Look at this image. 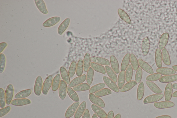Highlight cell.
<instances>
[{
  "label": "cell",
  "mask_w": 177,
  "mask_h": 118,
  "mask_svg": "<svg viewBox=\"0 0 177 118\" xmlns=\"http://www.w3.org/2000/svg\"><path fill=\"white\" fill-rule=\"evenodd\" d=\"M164 96L163 94H162L151 95L146 97L144 100L143 103L145 104L155 103L160 101L163 98Z\"/></svg>",
  "instance_id": "6da1fadb"
},
{
  "label": "cell",
  "mask_w": 177,
  "mask_h": 118,
  "mask_svg": "<svg viewBox=\"0 0 177 118\" xmlns=\"http://www.w3.org/2000/svg\"><path fill=\"white\" fill-rule=\"evenodd\" d=\"M103 79L104 83L110 89L112 90L116 93H118L120 92V89H119L117 85L116 84L115 82L112 81V79L106 76H103Z\"/></svg>",
  "instance_id": "7a4b0ae2"
},
{
  "label": "cell",
  "mask_w": 177,
  "mask_h": 118,
  "mask_svg": "<svg viewBox=\"0 0 177 118\" xmlns=\"http://www.w3.org/2000/svg\"><path fill=\"white\" fill-rule=\"evenodd\" d=\"M14 89L12 85H9L5 91L6 102L8 105L11 104L14 95Z\"/></svg>",
  "instance_id": "3957f363"
},
{
  "label": "cell",
  "mask_w": 177,
  "mask_h": 118,
  "mask_svg": "<svg viewBox=\"0 0 177 118\" xmlns=\"http://www.w3.org/2000/svg\"><path fill=\"white\" fill-rule=\"evenodd\" d=\"M43 87V80L41 76H38L36 78L34 86V92L36 95L39 96L41 94Z\"/></svg>",
  "instance_id": "277c9868"
},
{
  "label": "cell",
  "mask_w": 177,
  "mask_h": 118,
  "mask_svg": "<svg viewBox=\"0 0 177 118\" xmlns=\"http://www.w3.org/2000/svg\"><path fill=\"white\" fill-rule=\"evenodd\" d=\"M53 82V77L52 75L48 76L46 78L43 85L42 92L44 95H47L49 90L52 86Z\"/></svg>",
  "instance_id": "5b68a950"
},
{
  "label": "cell",
  "mask_w": 177,
  "mask_h": 118,
  "mask_svg": "<svg viewBox=\"0 0 177 118\" xmlns=\"http://www.w3.org/2000/svg\"><path fill=\"white\" fill-rule=\"evenodd\" d=\"M80 103L79 102H75L72 104L69 107L67 110L65 116L66 118H70L74 116L76 112L78 107H79Z\"/></svg>",
  "instance_id": "8992f818"
},
{
  "label": "cell",
  "mask_w": 177,
  "mask_h": 118,
  "mask_svg": "<svg viewBox=\"0 0 177 118\" xmlns=\"http://www.w3.org/2000/svg\"><path fill=\"white\" fill-rule=\"evenodd\" d=\"M89 98L90 101L95 105L101 108H104L105 107L104 103L102 99L92 94H90Z\"/></svg>",
  "instance_id": "52a82bcc"
},
{
  "label": "cell",
  "mask_w": 177,
  "mask_h": 118,
  "mask_svg": "<svg viewBox=\"0 0 177 118\" xmlns=\"http://www.w3.org/2000/svg\"><path fill=\"white\" fill-rule=\"evenodd\" d=\"M67 87L65 82L63 80H61L59 89V95L62 100H64L65 98Z\"/></svg>",
  "instance_id": "ba28073f"
},
{
  "label": "cell",
  "mask_w": 177,
  "mask_h": 118,
  "mask_svg": "<svg viewBox=\"0 0 177 118\" xmlns=\"http://www.w3.org/2000/svg\"><path fill=\"white\" fill-rule=\"evenodd\" d=\"M175 103L170 101H162L154 103V107L159 109L172 108L175 107Z\"/></svg>",
  "instance_id": "9c48e42d"
},
{
  "label": "cell",
  "mask_w": 177,
  "mask_h": 118,
  "mask_svg": "<svg viewBox=\"0 0 177 118\" xmlns=\"http://www.w3.org/2000/svg\"><path fill=\"white\" fill-rule=\"evenodd\" d=\"M150 47V40L147 37L144 38L142 42L141 50L142 53L144 56L147 55L149 54Z\"/></svg>",
  "instance_id": "30bf717a"
},
{
  "label": "cell",
  "mask_w": 177,
  "mask_h": 118,
  "mask_svg": "<svg viewBox=\"0 0 177 118\" xmlns=\"http://www.w3.org/2000/svg\"><path fill=\"white\" fill-rule=\"evenodd\" d=\"M138 61L139 66L141 69L151 75L153 74L154 73L152 67L146 62L144 61L141 59H139Z\"/></svg>",
  "instance_id": "8fae6325"
},
{
  "label": "cell",
  "mask_w": 177,
  "mask_h": 118,
  "mask_svg": "<svg viewBox=\"0 0 177 118\" xmlns=\"http://www.w3.org/2000/svg\"><path fill=\"white\" fill-rule=\"evenodd\" d=\"M86 79V76L84 74L80 76L75 78L70 82L68 86L70 87H74L77 85L82 84Z\"/></svg>",
  "instance_id": "7c38bea8"
},
{
  "label": "cell",
  "mask_w": 177,
  "mask_h": 118,
  "mask_svg": "<svg viewBox=\"0 0 177 118\" xmlns=\"http://www.w3.org/2000/svg\"><path fill=\"white\" fill-rule=\"evenodd\" d=\"M169 35L167 33H163L162 35L159 42V49L162 50L166 46L169 41Z\"/></svg>",
  "instance_id": "4fadbf2b"
},
{
  "label": "cell",
  "mask_w": 177,
  "mask_h": 118,
  "mask_svg": "<svg viewBox=\"0 0 177 118\" xmlns=\"http://www.w3.org/2000/svg\"><path fill=\"white\" fill-rule=\"evenodd\" d=\"M61 20L59 17H54L49 19L43 23V26L44 27H52L59 23Z\"/></svg>",
  "instance_id": "5bb4252c"
},
{
  "label": "cell",
  "mask_w": 177,
  "mask_h": 118,
  "mask_svg": "<svg viewBox=\"0 0 177 118\" xmlns=\"http://www.w3.org/2000/svg\"><path fill=\"white\" fill-rule=\"evenodd\" d=\"M91 107L93 111L97 116L100 118H106L107 114L103 109L95 104H92Z\"/></svg>",
  "instance_id": "9a60e30c"
},
{
  "label": "cell",
  "mask_w": 177,
  "mask_h": 118,
  "mask_svg": "<svg viewBox=\"0 0 177 118\" xmlns=\"http://www.w3.org/2000/svg\"><path fill=\"white\" fill-rule=\"evenodd\" d=\"M156 72L162 75L165 76L175 75L176 73V71L175 70L166 67L159 68L156 70Z\"/></svg>",
  "instance_id": "2e32d148"
},
{
  "label": "cell",
  "mask_w": 177,
  "mask_h": 118,
  "mask_svg": "<svg viewBox=\"0 0 177 118\" xmlns=\"http://www.w3.org/2000/svg\"><path fill=\"white\" fill-rule=\"evenodd\" d=\"M173 95V88L172 83H168L165 88L164 96L166 101H170Z\"/></svg>",
  "instance_id": "e0dca14e"
},
{
  "label": "cell",
  "mask_w": 177,
  "mask_h": 118,
  "mask_svg": "<svg viewBox=\"0 0 177 118\" xmlns=\"http://www.w3.org/2000/svg\"><path fill=\"white\" fill-rule=\"evenodd\" d=\"M34 2L38 9L40 12L44 14L48 13V11L44 1L43 0H35Z\"/></svg>",
  "instance_id": "ac0fdd59"
},
{
  "label": "cell",
  "mask_w": 177,
  "mask_h": 118,
  "mask_svg": "<svg viewBox=\"0 0 177 118\" xmlns=\"http://www.w3.org/2000/svg\"><path fill=\"white\" fill-rule=\"evenodd\" d=\"M177 81V74L164 76L159 79L161 83H169Z\"/></svg>",
  "instance_id": "d6986e66"
},
{
  "label": "cell",
  "mask_w": 177,
  "mask_h": 118,
  "mask_svg": "<svg viewBox=\"0 0 177 118\" xmlns=\"http://www.w3.org/2000/svg\"><path fill=\"white\" fill-rule=\"evenodd\" d=\"M70 23V19L66 18L62 22L58 28L57 32L60 35H61L68 28Z\"/></svg>",
  "instance_id": "ffe728a7"
},
{
  "label": "cell",
  "mask_w": 177,
  "mask_h": 118,
  "mask_svg": "<svg viewBox=\"0 0 177 118\" xmlns=\"http://www.w3.org/2000/svg\"><path fill=\"white\" fill-rule=\"evenodd\" d=\"M86 103L83 101L79 105L74 114V118H80L86 110Z\"/></svg>",
  "instance_id": "44dd1931"
},
{
  "label": "cell",
  "mask_w": 177,
  "mask_h": 118,
  "mask_svg": "<svg viewBox=\"0 0 177 118\" xmlns=\"http://www.w3.org/2000/svg\"><path fill=\"white\" fill-rule=\"evenodd\" d=\"M31 101L27 98L17 99L13 100L11 105L15 106H23L31 104Z\"/></svg>",
  "instance_id": "7402d4cb"
},
{
  "label": "cell",
  "mask_w": 177,
  "mask_h": 118,
  "mask_svg": "<svg viewBox=\"0 0 177 118\" xmlns=\"http://www.w3.org/2000/svg\"><path fill=\"white\" fill-rule=\"evenodd\" d=\"M110 63H111L112 69L116 74L120 73L119 69V65L117 59L114 55L111 56L110 57Z\"/></svg>",
  "instance_id": "603a6c76"
},
{
  "label": "cell",
  "mask_w": 177,
  "mask_h": 118,
  "mask_svg": "<svg viewBox=\"0 0 177 118\" xmlns=\"http://www.w3.org/2000/svg\"><path fill=\"white\" fill-rule=\"evenodd\" d=\"M91 61L93 63L101 65L108 66L110 65L109 61L107 59L100 57H94L91 58Z\"/></svg>",
  "instance_id": "cb8c5ba5"
},
{
  "label": "cell",
  "mask_w": 177,
  "mask_h": 118,
  "mask_svg": "<svg viewBox=\"0 0 177 118\" xmlns=\"http://www.w3.org/2000/svg\"><path fill=\"white\" fill-rule=\"evenodd\" d=\"M146 83L148 87L154 93L157 94H161L162 93V91L154 82L146 81Z\"/></svg>",
  "instance_id": "d4e9b609"
},
{
  "label": "cell",
  "mask_w": 177,
  "mask_h": 118,
  "mask_svg": "<svg viewBox=\"0 0 177 118\" xmlns=\"http://www.w3.org/2000/svg\"><path fill=\"white\" fill-rule=\"evenodd\" d=\"M155 60L157 67L158 68L162 67V56L161 50L159 49H157L155 54Z\"/></svg>",
  "instance_id": "484cf974"
},
{
  "label": "cell",
  "mask_w": 177,
  "mask_h": 118,
  "mask_svg": "<svg viewBox=\"0 0 177 118\" xmlns=\"http://www.w3.org/2000/svg\"><path fill=\"white\" fill-rule=\"evenodd\" d=\"M162 59L164 63L166 66L171 64V61L169 52L167 49L164 48L162 50Z\"/></svg>",
  "instance_id": "4316f807"
},
{
  "label": "cell",
  "mask_w": 177,
  "mask_h": 118,
  "mask_svg": "<svg viewBox=\"0 0 177 118\" xmlns=\"http://www.w3.org/2000/svg\"><path fill=\"white\" fill-rule=\"evenodd\" d=\"M130 54L128 53L124 57L121 66V72H124L129 67L130 62Z\"/></svg>",
  "instance_id": "83f0119b"
},
{
  "label": "cell",
  "mask_w": 177,
  "mask_h": 118,
  "mask_svg": "<svg viewBox=\"0 0 177 118\" xmlns=\"http://www.w3.org/2000/svg\"><path fill=\"white\" fill-rule=\"evenodd\" d=\"M60 72L63 80L67 84L69 85L70 82V76L65 68L61 67L60 68Z\"/></svg>",
  "instance_id": "f1b7e54d"
},
{
  "label": "cell",
  "mask_w": 177,
  "mask_h": 118,
  "mask_svg": "<svg viewBox=\"0 0 177 118\" xmlns=\"http://www.w3.org/2000/svg\"><path fill=\"white\" fill-rule=\"evenodd\" d=\"M91 66L95 72L105 74L106 72L105 68L101 65L92 62L91 63Z\"/></svg>",
  "instance_id": "f546056e"
},
{
  "label": "cell",
  "mask_w": 177,
  "mask_h": 118,
  "mask_svg": "<svg viewBox=\"0 0 177 118\" xmlns=\"http://www.w3.org/2000/svg\"><path fill=\"white\" fill-rule=\"evenodd\" d=\"M61 82L60 75L57 74L55 76L52 82V90L53 91H56L59 88Z\"/></svg>",
  "instance_id": "4dcf8cb0"
},
{
  "label": "cell",
  "mask_w": 177,
  "mask_h": 118,
  "mask_svg": "<svg viewBox=\"0 0 177 118\" xmlns=\"http://www.w3.org/2000/svg\"><path fill=\"white\" fill-rule=\"evenodd\" d=\"M91 58L89 53L86 54L83 61L84 70L85 72H87L91 64Z\"/></svg>",
  "instance_id": "1f68e13d"
},
{
  "label": "cell",
  "mask_w": 177,
  "mask_h": 118,
  "mask_svg": "<svg viewBox=\"0 0 177 118\" xmlns=\"http://www.w3.org/2000/svg\"><path fill=\"white\" fill-rule=\"evenodd\" d=\"M126 80L125 72H121L119 73L118 79V87L121 90L123 87Z\"/></svg>",
  "instance_id": "d6a6232c"
},
{
  "label": "cell",
  "mask_w": 177,
  "mask_h": 118,
  "mask_svg": "<svg viewBox=\"0 0 177 118\" xmlns=\"http://www.w3.org/2000/svg\"><path fill=\"white\" fill-rule=\"evenodd\" d=\"M137 85V82L135 81H131L128 82L124 85L120 90V92H126L131 90L132 88Z\"/></svg>",
  "instance_id": "836d02e7"
},
{
  "label": "cell",
  "mask_w": 177,
  "mask_h": 118,
  "mask_svg": "<svg viewBox=\"0 0 177 118\" xmlns=\"http://www.w3.org/2000/svg\"><path fill=\"white\" fill-rule=\"evenodd\" d=\"M118 14L120 18L129 24L131 23V20L128 15L123 10L119 9L118 10Z\"/></svg>",
  "instance_id": "e575fe53"
},
{
  "label": "cell",
  "mask_w": 177,
  "mask_h": 118,
  "mask_svg": "<svg viewBox=\"0 0 177 118\" xmlns=\"http://www.w3.org/2000/svg\"><path fill=\"white\" fill-rule=\"evenodd\" d=\"M105 68L106 72L110 79L115 82L117 81V76L114 71L109 66H106Z\"/></svg>",
  "instance_id": "d590c367"
},
{
  "label": "cell",
  "mask_w": 177,
  "mask_h": 118,
  "mask_svg": "<svg viewBox=\"0 0 177 118\" xmlns=\"http://www.w3.org/2000/svg\"><path fill=\"white\" fill-rule=\"evenodd\" d=\"M67 92L69 96L73 101L75 102H79V97L76 93L71 87L69 86L67 87Z\"/></svg>",
  "instance_id": "8d00e7d4"
},
{
  "label": "cell",
  "mask_w": 177,
  "mask_h": 118,
  "mask_svg": "<svg viewBox=\"0 0 177 118\" xmlns=\"http://www.w3.org/2000/svg\"><path fill=\"white\" fill-rule=\"evenodd\" d=\"M144 92V85L143 82H141L138 85L137 90V98L138 101H141L143 99Z\"/></svg>",
  "instance_id": "74e56055"
},
{
  "label": "cell",
  "mask_w": 177,
  "mask_h": 118,
  "mask_svg": "<svg viewBox=\"0 0 177 118\" xmlns=\"http://www.w3.org/2000/svg\"><path fill=\"white\" fill-rule=\"evenodd\" d=\"M31 93L32 90L30 89L23 90L17 94L15 98L16 99L24 98L29 96Z\"/></svg>",
  "instance_id": "f35d334b"
},
{
  "label": "cell",
  "mask_w": 177,
  "mask_h": 118,
  "mask_svg": "<svg viewBox=\"0 0 177 118\" xmlns=\"http://www.w3.org/2000/svg\"><path fill=\"white\" fill-rule=\"evenodd\" d=\"M90 85L86 83H82L73 87V89L77 92L85 91L90 90Z\"/></svg>",
  "instance_id": "ab89813d"
},
{
  "label": "cell",
  "mask_w": 177,
  "mask_h": 118,
  "mask_svg": "<svg viewBox=\"0 0 177 118\" xmlns=\"http://www.w3.org/2000/svg\"><path fill=\"white\" fill-rule=\"evenodd\" d=\"M130 62L133 70L137 71L139 68L138 61L134 55L133 54L130 55Z\"/></svg>",
  "instance_id": "60d3db41"
},
{
  "label": "cell",
  "mask_w": 177,
  "mask_h": 118,
  "mask_svg": "<svg viewBox=\"0 0 177 118\" xmlns=\"http://www.w3.org/2000/svg\"><path fill=\"white\" fill-rule=\"evenodd\" d=\"M133 69L131 64H129L128 67L125 72V78L126 81L129 82L131 81L133 77Z\"/></svg>",
  "instance_id": "b9f144b4"
},
{
  "label": "cell",
  "mask_w": 177,
  "mask_h": 118,
  "mask_svg": "<svg viewBox=\"0 0 177 118\" xmlns=\"http://www.w3.org/2000/svg\"><path fill=\"white\" fill-rule=\"evenodd\" d=\"M94 70L91 67H90L86 76L87 83L89 85H91L93 81L94 76Z\"/></svg>",
  "instance_id": "7bdbcfd3"
},
{
  "label": "cell",
  "mask_w": 177,
  "mask_h": 118,
  "mask_svg": "<svg viewBox=\"0 0 177 118\" xmlns=\"http://www.w3.org/2000/svg\"><path fill=\"white\" fill-rule=\"evenodd\" d=\"M106 84L104 83L99 84L92 86L90 89L89 92L90 94L95 93L98 91L102 90L104 87H105Z\"/></svg>",
  "instance_id": "ee69618b"
},
{
  "label": "cell",
  "mask_w": 177,
  "mask_h": 118,
  "mask_svg": "<svg viewBox=\"0 0 177 118\" xmlns=\"http://www.w3.org/2000/svg\"><path fill=\"white\" fill-rule=\"evenodd\" d=\"M84 70L83 61L82 59H80L78 61L77 64L76 72V75L78 76H82Z\"/></svg>",
  "instance_id": "f6af8a7d"
},
{
  "label": "cell",
  "mask_w": 177,
  "mask_h": 118,
  "mask_svg": "<svg viewBox=\"0 0 177 118\" xmlns=\"http://www.w3.org/2000/svg\"><path fill=\"white\" fill-rule=\"evenodd\" d=\"M112 91L108 88H104L95 93V95L98 97H101L112 94Z\"/></svg>",
  "instance_id": "bcb514c9"
},
{
  "label": "cell",
  "mask_w": 177,
  "mask_h": 118,
  "mask_svg": "<svg viewBox=\"0 0 177 118\" xmlns=\"http://www.w3.org/2000/svg\"><path fill=\"white\" fill-rule=\"evenodd\" d=\"M162 77V75L158 73H153L147 76L146 78L147 81L153 82L159 80Z\"/></svg>",
  "instance_id": "7dc6e473"
},
{
  "label": "cell",
  "mask_w": 177,
  "mask_h": 118,
  "mask_svg": "<svg viewBox=\"0 0 177 118\" xmlns=\"http://www.w3.org/2000/svg\"><path fill=\"white\" fill-rule=\"evenodd\" d=\"M6 103V97L4 91L2 88H0V107L4 108Z\"/></svg>",
  "instance_id": "c3c4849f"
},
{
  "label": "cell",
  "mask_w": 177,
  "mask_h": 118,
  "mask_svg": "<svg viewBox=\"0 0 177 118\" xmlns=\"http://www.w3.org/2000/svg\"><path fill=\"white\" fill-rule=\"evenodd\" d=\"M77 64L75 61L72 62L70 67L68 73L71 78L73 77L76 72Z\"/></svg>",
  "instance_id": "681fc988"
},
{
  "label": "cell",
  "mask_w": 177,
  "mask_h": 118,
  "mask_svg": "<svg viewBox=\"0 0 177 118\" xmlns=\"http://www.w3.org/2000/svg\"><path fill=\"white\" fill-rule=\"evenodd\" d=\"M6 63V58L4 54H0V72L1 73L4 72Z\"/></svg>",
  "instance_id": "f907efd6"
},
{
  "label": "cell",
  "mask_w": 177,
  "mask_h": 118,
  "mask_svg": "<svg viewBox=\"0 0 177 118\" xmlns=\"http://www.w3.org/2000/svg\"><path fill=\"white\" fill-rule=\"evenodd\" d=\"M142 76H143V71H142L141 68H139L137 70L135 75V81L137 82V84L140 83L141 82Z\"/></svg>",
  "instance_id": "816d5d0a"
},
{
  "label": "cell",
  "mask_w": 177,
  "mask_h": 118,
  "mask_svg": "<svg viewBox=\"0 0 177 118\" xmlns=\"http://www.w3.org/2000/svg\"><path fill=\"white\" fill-rule=\"evenodd\" d=\"M10 106L0 109V117H1L7 114L11 110Z\"/></svg>",
  "instance_id": "f5cc1de1"
},
{
  "label": "cell",
  "mask_w": 177,
  "mask_h": 118,
  "mask_svg": "<svg viewBox=\"0 0 177 118\" xmlns=\"http://www.w3.org/2000/svg\"><path fill=\"white\" fill-rule=\"evenodd\" d=\"M7 46V43L5 42H2L0 44V53H1V54Z\"/></svg>",
  "instance_id": "db71d44e"
},
{
  "label": "cell",
  "mask_w": 177,
  "mask_h": 118,
  "mask_svg": "<svg viewBox=\"0 0 177 118\" xmlns=\"http://www.w3.org/2000/svg\"><path fill=\"white\" fill-rule=\"evenodd\" d=\"M82 118H91L89 111L88 109L86 110L83 115Z\"/></svg>",
  "instance_id": "11a10c76"
},
{
  "label": "cell",
  "mask_w": 177,
  "mask_h": 118,
  "mask_svg": "<svg viewBox=\"0 0 177 118\" xmlns=\"http://www.w3.org/2000/svg\"><path fill=\"white\" fill-rule=\"evenodd\" d=\"M114 113L113 111H110L106 118H114Z\"/></svg>",
  "instance_id": "9f6ffc18"
},
{
  "label": "cell",
  "mask_w": 177,
  "mask_h": 118,
  "mask_svg": "<svg viewBox=\"0 0 177 118\" xmlns=\"http://www.w3.org/2000/svg\"><path fill=\"white\" fill-rule=\"evenodd\" d=\"M155 118H172V117L169 116H166V115H165V116H159L156 117Z\"/></svg>",
  "instance_id": "6f0895ef"
},
{
  "label": "cell",
  "mask_w": 177,
  "mask_h": 118,
  "mask_svg": "<svg viewBox=\"0 0 177 118\" xmlns=\"http://www.w3.org/2000/svg\"><path fill=\"white\" fill-rule=\"evenodd\" d=\"M172 88L173 89L177 90V83L173 84L172 85Z\"/></svg>",
  "instance_id": "680465c9"
},
{
  "label": "cell",
  "mask_w": 177,
  "mask_h": 118,
  "mask_svg": "<svg viewBox=\"0 0 177 118\" xmlns=\"http://www.w3.org/2000/svg\"><path fill=\"white\" fill-rule=\"evenodd\" d=\"M172 97H175V98H177V91L173 93Z\"/></svg>",
  "instance_id": "91938a15"
},
{
  "label": "cell",
  "mask_w": 177,
  "mask_h": 118,
  "mask_svg": "<svg viewBox=\"0 0 177 118\" xmlns=\"http://www.w3.org/2000/svg\"><path fill=\"white\" fill-rule=\"evenodd\" d=\"M114 118H121V115L120 114H118L116 115Z\"/></svg>",
  "instance_id": "94428289"
},
{
  "label": "cell",
  "mask_w": 177,
  "mask_h": 118,
  "mask_svg": "<svg viewBox=\"0 0 177 118\" xmlns=\"http://www.w3.org/2000/svg\"><path fill=\"white\" fill-rule=\"evenodd\" d=\"M172 68L173 70L177 72V65L173 66Z\"/></svg>",
  "instance_id": "6125c7cd"
},
{
  "label": "cell",
  "mask_w": 177,
  "mask_h": 118,
  "mask_svg": "<svg viewBox=\"0 0 177 118\" xmlns=\"http://www.w3.org/2000/svg\"><path fill=\"white\" fill-rule=\"evenodd\" d=\"M92 118H98V117L96 114H94L93 115Z\"/></svg>",
  "instance_id": "be15d7a7"
},
{
  "label": "cell",
  "mask_w": 177,
  "mask_h": 118,
  "mask_svg": "<svg viewBox=\"0 0 177 118\" xmlns=\"http://www.w3.org/2000/svg\"></svg>",
  "instance_id": "e7e4bbea"
}]
</instances>
